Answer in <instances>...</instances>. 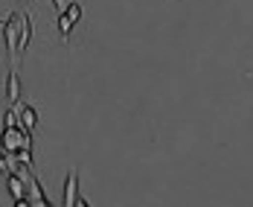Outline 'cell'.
I'll return each mask as SVG.
<instances>
[{"label": "cell", "mask_w": 253, "mask_h": 207, "mask_svg": "<svg viewBox=\"0 0 253 207\" xmlns=\"http://www.w3.org/2000/svg\"><path fill=\"white\" fill-rule=\"evenodd\" d=\"M21 100V76H18V67H9V76H6V103L18 105Z\"/></svg>", "instance_id": "cell-4"}, {"label": "cell", "mask_w": 253, "mask_h": 207, "mask_svg": "<svg viewBox=\"0 0 253 207\" xmlns=\"http://www.w3.org/2000/svg\"><path fill=\"white\" fill-rule=\"evenodd\" d=\"M15 160H18V166H32V149H21V152H15Z\"/></svg>", "instance_id": "cell-10"}, {"label": "cell", "mask_w": 253, "mask_h": 207, "mask_svg": "<svg viewBox=\"0 0 253 207\" xmlns=\"http://www.w3.org/2000/svg\"><path fill=\"white\" fill-rule=\"evenodd\" d=\"M79 172L76 166L67 172V178H64V193H61V207H76L79 205Z\"/></svg>", "instance_id": "cell-3"}, {"label": "cell", "mask_w": 253, "mask_h": 207, "mask_svg": "<svg viewBox=\"0 0 253 207\" xmlns=\"http://www.w3.org/2000/svg\"><path fill=\"white\" fill-rule=\"evenodd\" d=\"M35 126H38V111H35L32 105H21V129H24L26 134H32Z\"/></svg>", "instance_id": "cell-6"}, {"label": "cell", "mask_w": 253, "mask_h": 207, "mask_svg": "<svg viewBox=\"0 0 253 207\" xmlns=\"http://www.w3.org/2000/svg\"><path fill=\"white\" fill-rule=\"evenodd\" d=\"M3 41H6V52H9V67H18V38H21V15L18 12H9L3 18Z\"/></svg>", "instance_id": "cell-1"}, {"label": "cell", "mask_w": 253, "mask_h": 207, "mask_svg": "<svg viewBox=\"0 0 253 207\" xmlns=\"http://www.w3.org/2000/svg\"><path fill=\"white\" fill-rule=\"evenodd\" d=\"M29 38H32V18L29 15H21V38H18V52H24L29 47Z\"/></svg>", "instance_id": "cell-7"}, {"label": "cell", "mask_w": 253, "mask_h": 207, "mask_svg": "<svg viewBox=\"0 0 253 207\" xmlns=\"http://www.w3.org/2000/svg\"><path fill=\"white\" fill-rule=\"evenodd\" d=\"M21 3H26V0H21Z\"/></svg>", "instance_id": "cell-13"}, {"label": "cell", "mask_w": 253, "mask_h": 207, "mask_svg": "<svg viewBox=\"0 0 253 207\" xmlns=\"http://www.w3.org/2000/svg\"><path fill=\"white\" fill-rule=\"evenodd\" d=\"M58 32H61V38H70V32H73V21H70L67 15H58Z\"/></svg>", "instance_id": "cell-9"}, {"label": "cell", "mask_w": 253, "mask_h": 207, "mask_svg": "<svg viewBox=\"0 0 253 207\" xmlns=\"http://www.w3.org/2000/svg\"><path fill=\"white\" fill-rule=\"evenodd\" d=\"M15 207H32V202H26V199H21V202H15Z\"/></svg>", "instance_id": "cell-11"}, {"label": "cell", "mask_w": 253, "mask_h": 207, "mask_svg": "<svg viewBox=\"0 0 253 207\" xmlns=\"http://www.w3.org/2000/svg\"><path fill=\"white\" fill-rule=\"evenodd\" d=\"M0 149L6 155H15L21 149H32V134H26L24 129H3V134H0Z\"/></svg>", "instance_id": "cell-2"}, {"label": "cell", "mask_w": 253, "mask_h": 207, "mask_svg": "<svg viewBox=\"0 0 253 207\" xmlns=\"http://www.w3.org/2000/svg\"><path fill=\"white\" fill-rule=\"evenodd\" d=\"M6 187H9V196L15 199V202H21V199H26V181L21 178V175H6Z\"/></svg>", "instance_id": "cell-5"}, {"label": "cell", "mask_w": 253, "mask_h": 207, "mask_svg": "<svg viewBox=\"0 0 253 207\" xmlns=\"http://www.w3.org/2000/svg\"><path fill=\"white\" fill-rule=\"evenodd\" d=\"M76 207H87V202H84V199H79V205Z\"/></svg>", "instance_id": "cell-12"}, {"label": "cell", "mask_w": 253, "mask_h": 207, "mask_svg": "<svg viewBox=\"0 0 253 207\" xmlns=\"http://www.w3.org/2000/svg\"><path fill=\"white\" fill-rule=\"evenodd\" d=\"M64 15H67L73 24H79V21H82V3H79V0H70V6H67V12H64Z\"/></svg>", "instance_id": "cell-8"}]
</instances>
